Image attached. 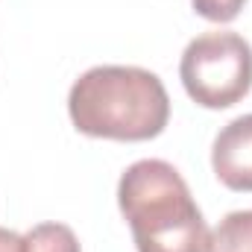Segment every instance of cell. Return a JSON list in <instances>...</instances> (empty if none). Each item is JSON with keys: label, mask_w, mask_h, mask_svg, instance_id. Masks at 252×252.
<instances>
[{"label": "cell", "mask_w": 252, "mask_h": 252, "mask_svg": "<svg viewBox=\"0 0 252 252\" xmlns=\"http://www.w3.org/2000/svg\"><path fill=\"white\" fill-rule=\"evenodd\" d=\"M208 252H252V208L226 214L211 232Z\"/></svg>", "instance_id": "5b68a950"}, {"label": "cell", "mask_w": 252, "mask_h": 252, "mask_svg": "<svg viewBox=\"0 0 252 252\" xmlns=\"http://www.w3.org/2000/svg\"><path fill=\"white\" fill-rule=\"evenodd\" d=\"M211 167L229 190L252 193V115H241L217 132Z\"/></svg>", "instance_id": "277c9868"}, {"label": "cell", "mask_w": 252, "mask_h": 252, "mask_svg": "<svg viewBox=\"0 0 252 252\" xmlns=\"http://www.w3.org/2000/svg\"><path fill=\"white\" fill-rule=\"evenodd\" d=\"M193 12L211 24H229L241 15V9L247 6V0H190Z\"/></svg>", "instance_id": "52a82bcc"}, {"label": "cell", "mask_w": 252, "mask_h": 252, "mask_svg": "<svg viewBox=\"0 0 252 252\" xmlns=\"http://www.w3.org/2000/svg\"><path fill=\"white\" fill-rule=\"evenodd\" d=\"M179 79L196 106L229 109L252 88V44L232 30L202 32L182 53Z\"/></svg>", "instance_id": "3957f363"}, {"label": "cell", "mask_w": 252, "mask_h": 252, "mask_svg": "<svg viewBox=\"0 0 252 252\" xmlns=\"http://www.w3.org/2000/svg\"><path fill=\"white\" fill-rule=\"evenodd\" d=\"M67 115L76 132L109 141H150L170 121L164 82L135 64H97L67 94Z\"/></svg>", "instance_id": "6da1fadb"}, {"label": "cell", "mask_w": 252, "mask_h": 252, "mask_svg": "<svg viewBox=\"0 0 252 252\" xmlns=\"http://www.w3.org/2000/svg\"><path fill=\"white\" fill-rule=\"evenodd\" d=\"M27 252H82L70 226L64 223H38L24 235Z\"/></svg>", "instance_id": "8992f818"}, {"label": "cell", "mask_w": 252, "mask_h": 252, "mask_svg": "<svg viewBox=\"0 0 252 252\" xmlns=\"http://www.w3.org/2000/svg\"><path fill=\"white\" fill-rule=\"evenodd\" d=\"M0 252H27V247H24V235H18V232L0 226Z\"/></svg>", "instance_id": "ba28073f"}, {"label": "cell", "mask_w": 252, "mask_h": 252, "mask_svg": "<svg viewBox=\"0 0 252 252\" xmlns=\"http://www.w3.org/2000/svg\"><path fill=\"white\" fill-rule=\"evenodd\" d=\"M118 205L138 252H208L211 232L173 164L161 158L129 164L118 182Z\"/></svg>", "instance_id": "7a4b0ae2"}]
</instances>
